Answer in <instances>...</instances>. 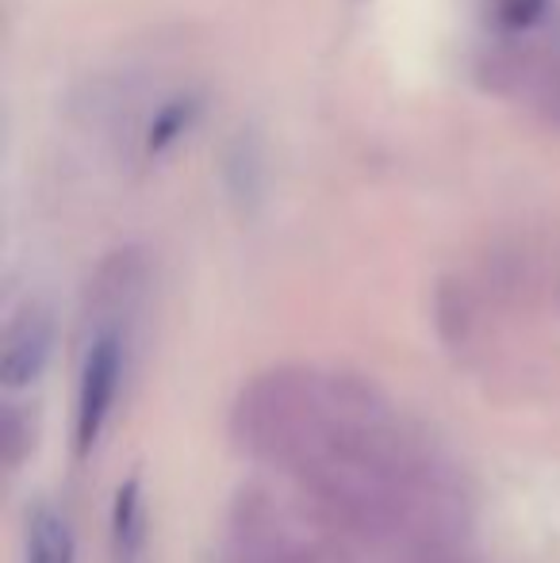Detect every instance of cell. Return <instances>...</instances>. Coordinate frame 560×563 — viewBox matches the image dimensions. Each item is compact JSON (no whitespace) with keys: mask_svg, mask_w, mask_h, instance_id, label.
I'll list each match as a JSON object with an SVG mask.
<instances>
[{"mask_svg":"<svg viewBox=\"0 0 560 563\" xmlns=\"http://www.w3.org/2000/svg\"><path fill=\"white\" fill-rule=\"evenodd\" d=\"M330 433V376L281 364L254 376L231 410V438L250 460L299 475Z\"/></svg>","mask_w":560,"mask_h":563,"instance_id":"obj_1","label":"cell"},{"mask_svg":"<svg viewBox=\"0 0 560 563\" xmlns=\"http://www.w3.org/2000/svg\"><path fill=\"white\" fill-rule=\"evenodd\" d=\"M123 379H128V330H89L74 407L77 456H89L100 445L116 402H120Z\"/></svg>","mask_w":560,"mask_h":563,"instance_id":"obj_2","label":"cell"},{"mask_svg":"<svg viewBox=\"0 0 560 563\" xmlns=\"http://www.w3.org/2000/svg\"><path fill=\"white\" fill-rule=\"evenodd\" d=\"M150 265L139 250H116L100 261L85 296V322L89 330H131L142 299H146Z\"/></svg>","mask_w":560,"mask_h":563,"instance_id":"obj_3","label":"cell"},{"mask_svg":"<svg viewBox=\"0 0 560 563\" xmlns=\"http://www.w3.org/2000/svg\"><path fill=\"white\" fill-rule=\"evenodd\" d=\"M54 349V319L43 303H23L8 319L4 338H0V384L8 391L28 387L43 376Z\"/></svg>","mask_w":560,"mask_h":563,"instance_id":"obj_4","label":"cell"},{"mask_svg":"<svg viewBox=\"0 0 560 563\" xmlns=\"http://www.w3.org/2000/svg\"><path fill=\"white\" fill-rule=\"evenodd\" d=\"M108 549H112V563H146L150 544V521H146V490H142L139 475L116 487L112 495V521H108Z\"/></svg>","mask_w":560,"mask_h":563,"instance_id":"obj_5","label":"cell"},{"mask_svg":"<svg viewBox=\"0 0 560 563\" xmlns=\"http://www.w3.org/2000/svg\"><path fill=\"white\" fill-rule=\"evenodd\" d=\"M499 77L507 85H518L541 112L560 123V54L523 51V58L499 69Z\"/></svg>","mask_w":560,"mask_h":563,"instance_id":"obj_6","label":"cell"},{"mask_svg":"<svg viewBox=\"0 0 560 563\" xmlns=\"http://www.w3.org/2000/svg\"><path fill=\"white\" fill-rule=\"evenodd\" d=\"M23 563H77L74 529L51 506H39L28 521V552Z\"/></svg>","mask_w":560,"mask_h":563,"instance_id":"obj_7","label":"cell"},{"mask_svg":"<svg viewBox=\"0 0 560 563\" xmlns=\"http://www.w3.org/2000/svg\"><path fill=\"white\" fill-rule=\"evenodd\" d=\"M31 418L20 410V402H4V415H0V456L4 467H20L23 456L31 452Z\"/></svg>","mask_w":560,"mask_h":563,"instance_id":"obj_8","label":"cell"},{"mask_svg":"<svg viewBox=\"0 0 560 563\" xmlns=\"http://www.w3.org/2000/svg\"><path fill=\"white\" fill-rule=\"evenodd\" d=\"M438 327L449 345H461V341L469 338V299H464L461 288H457L453 296H449V291L438 296Z\"/></svg>","mask_w":560,"mask_h":563,"instance_id":"obj_9","label":"cell"},{"mask_svg":"<svg viewBox=\"0 0 560 563\" xmlns=\"http://www.w3.org/2000/svg\"><path fill=\"white\" fill-rule=\"evenodd\" d=\"M546 4L549 0H503L499 4V15L507 27H534V23L546 15Z\"/></svg>","mask_w":560,"mask_h":563,"instance_id":"obj_10","label":"cell"},{"mask_svg":"<svg viewBox=\"0 0 560 563\" xmlns=\"http://www.w3.org/2000/svg\"><path fill=\"white\" fill-rule=\"evenodd\" d=\"M185 123H188V108L185 104H177V108H169V112H162V115H157V123H154V131H150V150H162L165 142H169L173 134H177Z\"/></svg>","mask_w":560,"mask_h":563,"instance_id":"obj_11","label":"cell"},{"mask_svg":"<svg viewBox=\"0 0 560 563\" xmlns=\"http://www.w3.org/2000/svg\"><path fill=\"white\" fill-rule=\"evenodd\" d=\"M411 563H464V556L457 552V544L419 541V544H411Z\"/></svg>","mask_w":560,"mask_h":563,"instance_id":"obj_12","label":"cell"}]
</instances>
